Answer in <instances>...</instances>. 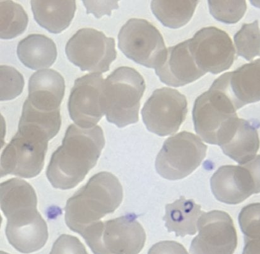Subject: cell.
I'll return each instance as SVG.
<instances>
[{
	"label": "cell",
	"mask_w": 260,
	"mask_h": 254,
	"mask_svg": "<svg viewBox=\"0 0 260 254\" xmlns=\"http://www.w3.org/2000/svg\"><path fill=\"white\" fill-rule=\"evenodd\" d=\"M1 209L7 217L5 233L10 244L22 253L40 250L48 241V226L38 211L35 189L27 181L12 178L0 185Z\"/></svg>",
	"instance_id": "obj_1"
},
{
	"label": "cell",
	"mask_w": 260,
	"mask_h": 254,
	"mask_svg": "<svg viewBox=\"0 0 260 254\" xmlns=\"http://www.w3.org/2000/svg\"><path fill=\"white\" fill-rule=\"evenodd\" d=\"M105 146V136L100 126L83 129L72 124L47 168L49 182L61 190L75 187L97 164Z\"/></svg>",
	"instance_id": "obj_2"
},
{
	"label": "cell",
	"mask_w": 260,
	"mask_h": 254,
	"mask_svg": "<svg viewBox=\"0 0 260 254\" xmlns=\"http://www.w3.org/2000/svg\"><path fill=\"white\" fill-rule=\"evenodd\" d=\"M123 199V187L116 176L106 172L97 173L67 201L64 208L67 227L80 234L115 211Z\"/></svg>",
	"instance_id": "obj_3"
},
{
	"label": "cell",
	"mask_w": 260,
	"mask_h": 254,
	"mask_svg": "<svg viewBox=\"0 0 260 254\" xmlns=\"http://www.w3.org/2000/svg\"><path fill=\"white\" fill-rule=\"evenodd\" d=\"M145 88L144 78L134 69L121 67L112 72L104 84V105L109 122L119 128L137 123Z\"/></svg>",
	"instance_id": "obj_4"
},
{
	"label": "cell",
	"mask_w": 260,
	"mask_h": 254,
	"mask_svg": "<svg viewBox=\"0 0 260 254\" xmlns=\"http://www.w3.org/2000/svg\"><path fill=\"white\" fill-rule=\"evenodd\" d=\"M237 110L222 75L195 100L192 113L195 131L205 142L219 146L233 120L238 117Z\"/></svg>",
	"instance_id": "obj_5"
},
{
	"label": "cell",
	"mask_w": 260,
	"mask_h": 254,
	"mask_svg": "<svg viewBox=\"0 0 260 254\" xmlns=\"http://www.w3.org/2000/svg\"><path fill=\"white\" fill-rule=\"evenodd\" d=\"M134 214L99 221L80 233L94 254H139L146 233Z\"/></svg>",
	"instance_id": "obj_6"
},
{
	"label": "cell",
	"mask_w": 260,
	"mask_h": 254,
	"mask_svg": "<svg viewBox=\"0 0 260 254\" xmlns=\"http://www.w3.org/2000/svg\"><path fill=\"white\" fill-rule=\"evenodd\" d=\"M50 137L41 130L19 125L17 133L1 155V177L31 178L42 171Z\"/></svg>",
	"instance_id": "obj_7"
},
{
	"label": "cell",
	"mask_w": 260,
	"mask_h": 254,
	"mask_svg": "<svg viewBox=\"0 0 260 254\" xmlns=\"http://www.w3.org/2000/svg\"><path fill=\"white\" fill-rule=\"evenodd\" d=\"M207 151V146L199 137L181 132L166 140L156 157V171L167 180H181L201 165Z\"/></svg>",
	"instance_id": "obj_8"
},
{
	"label": "cell",
	"mask_w": 260,
	"mask_h": 254,
	"mask_svg": "<svg viewBox=\"0 0 260 254\" xmlns=\"http://www.w3.org/2000/svg\"><path fill=\"white\" fill-rule=\"evenodd\" d=\"M65 52L70 62L82 71L105 73L115 60V40L92 28L78 30L67 43Z\"/></svg>",
	"instance_id": "obj_9"
},
{
	"label": "cell",
	"mask_w": 260,
	"mask_h": 254,
	"mask_svg": "<svg viewBox=\"0 0 260 254\" xmlns=\"http://www.w3.org/2000/svg\"><path fill=\"white\" fill-rule=\"evenodd\" d=\"M118 38L122 53L147 68L155 69L166 51L159 30L145 19L128 20L121 27Z\"/></svg>",
	"instance_id": "obj_10"
},
{
	"label": "cell",
	"mask_w": 260,
	"mask_h": 254,
	"mask_svg": "<svg viewBox=\"0 0 260 254\" xmlns=\"http://www.w3.org/2000/svg\"><path fill=\"white\" fill-rule=\"evenodd\" d=\"M187 113L185 96L170 87L155 90L142 110V120L148 131L161 137L175 134L185 120Z\"/></svg>",
	"instance_id": "obj_11"
},
{
	"label": "cell",
	"mask_w": 260,
	"mask_h": 254,
	"mask_svg": "<svg viewBox=\"0 0 260 254\" xmlns=\"http://www.w3.org/2000/svg\"><path fill=\"white\" fill-rule=\"evenodd\" d=\"M189 41L192 55L205 73L220 74L230 69L235 60L233 41L220 28L212 26L202 28Z\"/></svg>",
	"instance_id": "obj_12"
},
{
	"label": "cell",
	"mask_w": 260,
	"mask_h": 254,
	"mask_svg": "<svg viewBox=\"0 0 260 254\" xmlns=\"http://www.w3.org/2000/svg\"><path fill=\"white\" fill-rule=\"evenodd\" d=\"M199 235L192 240L191 254H234L238 235L233 219L224 211L203 212L198 221Z\"/></svg>",
	"instance_id": "obj_13"
},
{
	"label": "cell",
	"mask_w": 260,
	"mask_h": 254,
	"mask_svg": "<svg viewBox=\"0 0 260 254\" xmlns=\"http://www.w3.org/2000/svg\"><path fill=\"white\" fill-rule=\"evenodd\" d=\"M100 73H92L75 81L70 93L68 110L70 118L83 129L95 126L105 115L104 105V84Z\"/></svg>",
	"instance_id": "obj_14"
},
{
	"label": "cell",
	"mask_w": 260,
	"mask_h": 254,
	"mask_svg": "<svg viewBox=\"0 0 260 254\" xmlns=\"http://www.w3.org/2000/svg\"><path fill=\"white\" fill-rule=\"evenodd\" d=\"M210 186L217 200L231 205L240 204L253 194L260 193L258 181L245 165L220 167L210 179Z\"/></svg>",
	"instance_id": "obj_15"
},
{
	"label": "cell",
	"mask_w": 260,
	"mask_h": 254,
	"mask_svg": "<svg viewBox=\"0 0 260 254\" xmlns=\"http://www.w3.org/2000/svg\"><path fill=\"white\" fill-rule=\"evenodd\" d=\"M155 70L161 82L174 87L190 84L206 74L198 67L189 40L166 49Z\"/></svg>",
	"instance_id": "obj_16"
},
{
	"label": "cell",
	"mask_w": 260,
	"mask_h": 254,
	"mask_svg": "<svg viewBox=\"0 0 260 254\" xmlns=\"http://www.w3.org/2000/svg\"><path fill=\"white\" fill-rule=\"evenodd\" d=\"M65 84L63 77L53 69H43L32 75L28 81V102L39 110H60Z\"/></svg>",
	"instance_id": "obj_17"
},
{
	"label": "cell",
	"mask_w": 260,
	"mask_h": 254,
	"mask_svg": "<svg viewBox=\"0 0 260 254\" xmlns=\"http://www.w3.org/2000/svg\"><path fill=\"white\" fill-rule=\"evenodd\" d=\"M256 123L237 118L220 147L226 155L240 165L256 157L260 141Z\"/></svg>",
	"instance_id": "obj_18"
},
{
	"label": "cell",
	"mask_w": 260,
	"mask_h": 254,
	"mask_svg": "<svg viewBox=\"0 0 260 254\" xmlns=\"http://www.w3.org/2000/svg\"><path fill=\"white\" fill-rule=\"evenodd\" d=\"M228 89L238 110L260 101V58L224 74Z\"/></svg>",
	"instance_id": "obj_19"
},
{
	"label": "cell",
	"mask_w": 260,
	"mask_h": 254,
	"mask_svg": "<svg viewBox=\"0 0 260 254\" xmlns=\"http://www.w3.org/2000/svg\"><path fill=\"white\" fill-rule=\"evenodd\" d=\"M30 4L36 21L53 34H59L67 29L71 24L77 10L75 0H32Z\"/></svg>",
	"instance_id": "obj_20"
},
{
	"label": "cell",
	"mask_w": 260,
	"mask_h": 254,
	"mask_svg": "<svg viewBox=\"0 0 260 254\" xmlns=\"http://www.w3.org/2000/svg\"><path fill=\"white\" fill-rule=\"evenodd\" d=\"M201 208L193 199H186L183 196L166 205L163 220L168 232H174L176 237H181L196 234L198 221L204 212Z\"/></svg>",
	"instance_id": "obj_21"
},
{
	"label": "cell",
	"mask_w": 260,
	"mask_h": 254,
	"mask_svg": "<svg viewBox=\"0 0 260 254\" xmlns=\"http://www.w3.org/2000/svg\"><path fill=\"white\" fill-rule=\"evenodd\" d=\"M17 52L20 61L34 71L51 67L58 55L54 41L46 36L36 34L20 41Z\"/></svg>",
	"instance_id": "obj_22"
},
{
	"label": "cell",
	"mask_w": 260,
	"mask_h": 254,
	"mask_svg": "<svg viewBox=\"0 0 260 254\" xmlns=\"http://www.w3.org/2000/svg\"><path fill=\"white\" fill-rule=\"evenodd\" d=\"M199 1H152L151 10L161 24L178 28L188 24Z\"/></svg>",
	"instance_id": "obj_23"
},
{
	"label": "cell",
	"mask_w": 260,
	"mask_h": 254,
	"mask_svg": "<svg viewBox=\"0 0 260 254\" xmlns=\"http://www.w3.org/2000/svg\"><path fill=\"white\" fill-rule=\"evenodd\" d=\"M28 17L21 5L12 1L0 2V38L12 40L27 27Z\"/></svg>",
	"instance_id": "obj_24"
},
{
	"label": "cell",
	"mask_w": 260,
	"mask_h": 254,
	"mask_svg": "<svg viewBox=\"0 0 260 254\" xmlns=\"http://www.w3.org/2000/svg\"><path fill=\"white\" fill-rule=\"evenodd\" d=\"M238 221L244 234L242 254H260V203L244 207L239 214Z\"/></svg>",
	"instance_id": "obj_25"
},
{
	"label": "cell",
	"mask_w": 260,
	"mask_h": 254,
	"mask_svg": "<svg viewBox=\"0 0 260 254\" xmlns=\"http://www.w3.org/2000/svg\"><path fill=\"white\" fill-rule=\"evenodd\" d=\"M19 123L38 127L54 138L58 133L61 125L60 110L54 111L39 110L25 100Z\"/></svg>",
	"instance_id": "obj_26"
},
{
	"label": "cell",
	"mask_w": 260,
	"mask_h": 254,
	"mask_svg": "<svg viewBox=\"0 0 260 254\" xmlns=\"http://www.w3.org/2000/svg\"><path fill=\"white\" fill-rule=\"evenodd\" d=\"M238 56L251 61L260 56V28L258 20L244 24L234 37Z\"/></svg>",
	"instance_id": "obj_27"
},
{
	"label": "cell",
	"mask_w": 260,
	"mask_h": 254,
	"mask_svg": "<svg viewBox=\"0 0 260 254\" xmlns=\"http://www.w3.org/2000/svg\"><path fill=\"white\" fill-rule=\"evenodd\" d=\"M210 14L218 21L228 24H236L245 14L246 1H215L209 0Z\"/></svg>",
	"instance_id": "obj_28"
},
{
	"label": "cell",
	"mask_w": 260,
	"mask_h": 254,
	"mask_svg": "<svg viewBox=\"0 0 260 254\" xmlns=\"http://www.w3.org/2000/svg\"><path fill=\"white\" fill-rule=\"evenodd\" d=\"M0 100H12L19 97L24 87V79L14 67H0Z\"/></svg>",
	"instance_id": "obj_29"
},
{
	"label": "cell",
	"mask_w": 260,
	"mask_h": 254,
	"mask_svg": "<svg viewBox=\"0 0 260 254\" xmlns=\"http://www.w3.org/2000/svg\"><path fill=\"white\" fill-rule=\"evenodd\" d=\"M49 254H88L85 246L79 238L69 235H61Z\"/></svg>",
	"instance_id": "obj_30"
},
{
	"label": "cell",
	"mask_w": 260,
	"mask_h": 254,
	"mask_svg": "<svg viewBox=\"0 0 260 254\" xmlns=\"http://www.w3.org/2000/svg\"><path fill=\"white\" fill-rule=\"evenodd\" d=\"M87 9V14L92 13L100 19L104 15H111V10L118 9V1H82Z\"/></svg>",
	"instance_id": "obj_31"
},
{
	"label": "cell",
	"mask_w": 260,
	"mask_h": 254,
	"mask_svg": "<svg viewBox=\"0 0 260 254\" xmlns=\"http://www.w3.org/2000/svg\"><path fill=\"white\" fill-rule=\"evenodd\" d=\"M148 254H189L181 243L175 241H161L150 248Z\"/></svg>",
	"instance_id": "obj_32"
},
{
	"label": "cell",
	"mask_w": 260,
	"mask_h": 254,
	"mask_svg": "<svg viewBox=\"0 0 260 254\" xmlns=\"http://www.w3.org/2000/svg\"><path fill=\"white\" fill-rule=\"evenodd\" d=\"M0 254H9L5 252H3V251H1V252H0Z\"/></svg>",
	"instance_id": "obj_33"
}]
</instances>
